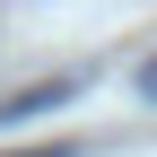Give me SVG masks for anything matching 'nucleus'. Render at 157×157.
Wrapping results in <instances>:
<instances>
[{
	"instance_id": "nucleus-1",
	"label": "nucleus",
	"mask_w": 157,
	"mask_h": 157,
	"mask_svg": "<svg viewBox=\"0 0 157 157\" xmlns=\"http://www.w3.org/2000/svg\"><path fill=\"white\" fill-rule=\"evenodd\" d=\"M61 96H78V78H35V87H17V96H0V122H26V113H52Z\"/></svg>"
},
{
	"instance_id": "nucleus-2",
	"label": "nucleus",
	"mask_w": 157,
	"mask_h": 157,
	"mask_svg": "<svg viewBox=\"0 0 157 157\" xmlns=\"http://www.w3.org/2000/svg\"><path fill=\"white\" fill-rule=\"evenodd\" d=\"M140 87H148V96H157V70H148V78H140Z\"/></svg>"
}]
</instances>
